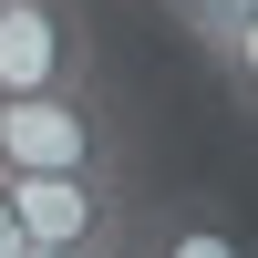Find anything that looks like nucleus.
<instances>
[{"instance_id": "3", "label": "nucleus", "mask_w": 258, "mask_h": 258, "mask_svg": "<svg viewBox=\"0 0 258 258\" xmlns=\"http://www.w3.org/2000/svg\"><path fill=\"white\" fill-rule=\"evenodd\" d=\"M62 83H93L83 0H0V93H62Z\"/></svg>"}, {"instance_id": "8", "label": "nucleus", "mask_w": 258, "mask_h": 258, "mask_svg": "<svg viewBox=\"0 0 258 258\" xmlns=\"http://www.w3.org/2000/svg\"><path fill=\"white\" fill-rule=\"evenodd\" d=\"M21 258H124V248H21Z\"/></svg>"}, {"instance_id": "6", "label": "nucleus", "mask_w": 258, "mask_h": 258, "mask_svg": "<svg viewBox=\"0 0 258 258\" xmlns=\"http://www.w3.org/2000/svg\"><path fill=\"white\" fill-rule=\"evenodd\" d=\"M238 11H248V0H165V21H176L197 52H217V41L238 31Z\"/></svg>"}, {"instance_id": "4", "label": "nucleus", "mask_w": 258, "mask_h": 258, "mask_svg": "<svg viewBox=\"0 0 258 258\" xmlns=\"http://www.w3.org/2000/svg\"><path fill=\"white\" fill-rule=\"evenodd\" d=\"M124 258H258L238 217H217V207L176 197V207H135V227H124Z\"/></svg>"}, {"instance_id": "5", "label": "nucleus", "mask_w": 258, "mask_h": 258, "mask_svg": "<svg viewBox=\"0 0 258 258\" xmlns=\"http://www.w3.org/2000/svg\"><path fill=\"white\" fill-rule=\"evenodd\" d=\"M207 62L227 73V93H238V114H258V0L238 11V31H227V41H217Z\"/></svg>"}, {"instance_id": "7", "label": "nucleus", "mask_w": 258, "mask_h": 258, "mask_svg": "<svg viewBox=\"0 0 258 258\" xmlns=\"http://www.w3.org/2000/svg\"><path fill=\"white\" fill-rule=\"evenodd\" d=\"M31 238H21V207H11V186H0V258H21Z\"/></svg>"}, {"instance_id": "1", "label": "nucleus", "mask_w": 258, "mask_h": 258, "mask_svg": "<svg viewBox=\"0 0 258 258\" xmlns=\"http://www.w3.org/2000/svg\"><path fill=\"white\" fill-rule=\"evenodd\" d=\"M0 165H41V176H124V114L93 93V83L0 93Z\"/></svg>"}, {"instance_id": "2", "label": "nucleus", "mask_w": 258, "mask_h": 258, "mask_svg": "<svg viewBox=\"0 0 258 258\" xmlns=\"http://www.w3.org/2000/svg\"><path fill=\"white\" fill-rule=\"evenodd\" d=\"M0 186H11L31 248H124V227H135V186H124V176H41V165H0Z\"/></svg>"}]
</instances>
